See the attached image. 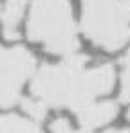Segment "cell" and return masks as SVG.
Returning a JSON list of instances; mask_svg holds the SVG:
<instances>
[{
    "instance_id": "30bf717a",
    "label": "cell",
    "mask_w": 130,
    "mask_h": 133,
    "mask_svg": "<svg viewBox=\"0 0 130 133\" xmlns=\"http://www.w3.org/2000/svg\"><path fill=\"white\" fill-rule=\"evenodd\" d=\"M78 133H96V131H83V130H78ZM101 133H130L128 130H105V131H101Z\"/></svg>"
},
{
    "instance_id": "52a82bcc",
    "label": "cell",
    "mask_w": 130,
    "mask_h": 133,
    "mask_svg": "<svg viewBox=\"0 0 130 133\" xmlns=\"http://www.w3.org/2000/svg\"><path fill=\"white\" fill-rule=\"evenodd\" d=\"M0 133H45L38 121L25 113H4L0 115Z\"/></svg>"
},
{
    "instance_id": "8992f818",
    "label": "cell",
    "mask_w": 130,
    "mask_h": 133,
    "mask_svg": "<svg viewBox=\"0 0 130 133\" xmlns=\"http://www.w3.org/2000/svg\"><path fill=\"white\" fill-rule=\"evenodd\" d=\"M29 2L31 0H0V29L5 42L15 43L20 38Z\"/></svg>"
},
{
    "instance_id": "5b68a950",
    "label": "cell",
    "mask_w": 130,
    "mask_h": 133,
    "mask_svg": "<svg viewBox=\"0 0 130 133\" xmlns=\"http://www.w3.org/2000/svg\"><path fill=\"white\" fill-rule=\"evenodd\" d=\"M117 113H119V101L105 97V99H98L83 106L74 115H76V124L80 130L96 131V130L107 128L112 121H116Z\"/></svg>"
},
{
    "instance_id": "3957f363",
    "label": "cell",
    "mask_w": 130,
    "mask_h": 133,
    "mask_svg": "<svg viewBox=\"0 0 130 133\" xmlns=\"http://www.w3.org/2000/svg\"><path fill=\"white\" fill-rule=\"evenodd\" d=\"M80 32L107 54L130 45V0H80Z\"/></svg>"
},
{
    "instance_id": "277c9868",
    "label": "cell",
    "mask_w": 130,
    "mask_h": 133,
    "mask_svg": "<svg viewBox=\"0 0 130 133\" xmlns=\"http://www.w3.org/2000/svg\"><path fill=\"white\" fill-rule=\"evenodd\" d=\"M36 56L20 43H0V108L20 106L25 97V85L38 70Z\"/></svg>"
},
{
    "instance_id": "ba28073f",
    "label": "cell",
    "mask_w": 130,
    "mask_h": 133,
    "mask_svg": "<svg viewBox=\"0 0 130 133\" xmlns=\"http://www.w3.org/2000/svg\"><path fill=\"white\" fill-rule=\"evenodd\" d=\"M117 88H119V103L130 104V45L127 47L119 68H117Z\"/></svg>"
},
{
    "instance_id": "8fae6325",
    "label": "cell",
    "mask_w": 130,
    "mask_h": 133,
    "mask_svg": "<svg viewBox=\"0 0 130 133\" xmlns=\"http://www.w3.org/2000/svg\"><path fill=\"white\" fill-rule=\"evenodd\" d=\"M127 121H128V122H130V108H128V110H127Z\"/></svg>"
},
{
    "instance_id": "7a4b0ae2",
    "label": "cell",
    "mask_w": 130,
    "mask_h": 133,
    "mask_svg": "<svg viewBox=\"0 0 130 133\" xmlns=\"http://www.w3.org/2000/svg\"><path fill=\"white\" fill-rule=\"evenodd\" d=\"M23 34L54 58L80 52V20L70 0H31L23 20Z\"/></svg>"
},
{
    "instance_id": "6da1fadb",
    "label": "cell",
    "mask_w": 130,
    "mask_h": 133,
    "mask_svg": "<svg viewBox=\"0 0 130 133\" xmlns=\"http://www.w3.org/2000/svg\"><path fill=\"white\" fill-rule=\"evenodd\" d=\"M116 87L117 68L110 61H96L76 52L38 66L20 108L42 122L52 110L76 113L87 104L108 97Z\"/></svg>"
},
{
    "instance_id": "9c48e42d",
    "label": "cell",
    "mask_w": 130,
    "mask_h": 133,
    "mask_svg": "<svg viewBox=\"0 0 130 133\" xmlns=\"http://www.w3.org/2000/svg\"><path fill=\"white\" fill-rule=\"evenodd\" d=\"M78 124H74V121H70V117L67 115H56L49 121V131L51 133H78Z\"/></svg>"
}]
</instances>
